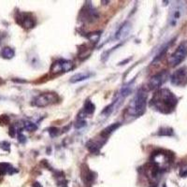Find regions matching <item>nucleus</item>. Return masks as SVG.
<instances>
[{"instance_id": "1", "label": "nucleus", "mask_w": 187, "mask_h": 187, "mask_svg": "<svg viewBox=\"0 0 187 187\" xmlns=\"http://www.w3.org/2000/svg\"><path fill=\"white\" fill-rule=\"evenodd\" d=\"M178 104V97L168 89H159L152 96L151 105L159 112L164 114L171 113Z\"/></svg>"}, {"instance_id": "2", "label": "nucleus", "mask_w": 187, "mask_h": 187, "mask_svg": "<svg viewBox=\"0 0 187 187\" xmlns=\"http://www.w3.org/2000/svg\"><path fill=\"white\" fill-rule=\"evenodd\" d=\"M147 94L145 91L140 90L138 93L135 96L133 100L130 102L126 109L127 115L131 117H139L141 116L146 110L147 105Z\"/></svg>"}, {"instance_id": "3", "label": "nucleus", "mask_w": 187, "mask_h": 187, "mask_svg": "<svg viewBox=\"0 0 187 187\" xmlns=\"http://www.w3.org/2000/svg\"><path fill=\"white\" fill-rule=\"evenodd\" d=\"M187 57V41L181 42L176 51L168 58V63L171 67H177Z\"/></svg>"}, {"instance_id": "4", "label": "nucleus", "mask_w": 187, "mask_h": 187, "mask_svg": "<svg viewBox=\"0 0 187 187\" xmlns=\"http://www.w3.org/2000/svg\"><path fill=\"white\" fill-rule=\"evenodd\" d=\"M57 101H58V96L55 93H43L39 95L33 99L32 105L35 107L43 108L54 104Z\"/></svg>"}, {"instance_id": "5", "label": "nucleus", "mask_w": 187, "mask_h": 187, "mask_svg": "<svg viewBox=\"0 0 187 187\" xmlns=\"http://www.w3.org/2000/svg\"><path fill=\"white\" fill-rule=\"evenodd\" d=\"M74 68V63L69 60L66 59H58L57 61L54 62L51 67L52 73H62V72H68Z\"/></svg>"}, {"instance_id": "6", "label": "nucleus", "mask_w": 187, "mask_h": 187, "mask_svg": "<svg viewBox=\"0 0 187 187\" xmlns=\"http://www.w3.org/2000/svg\"><path fill=\"white\" fill-rule=\"evenodd\" d=\"M170 82L176 86H184L187 84V67L177 69L170 77Z\"/></svg>"}, {"instance_id": "7", "label": "nucleus", "mask_w": 187, "mask_h": 187, "mask_svg": "<svg viewBox=\"0 0 187 187\" xmlns=\"http://www.w3.org/2000/svg\"><path fill=\"white\" fill-rule=\"evenodd\" d=\"M169 77V74L166 70H163V71H160L159 73L155 74L154 76H152L148 83V86L151 90H155V89H158L161 85H163L166 80L168 79Z\"/></svg>"}, {"instance_id": "8", "label": "nucleus", "mask_w": 187, "mask_h": 187, "mask_svg": "<svg viewBox=\"0 0 187 187\" xmlns=\"http://www.w3.org/2000/svg\"><path fill=\"white\" fill-rule=\"evenodd\" d=\"M16 22L18 25L22 26L24 28L30 29L33 28L36 26V21L35 18L30 14L26 12H19L16 15Z\"/></svg>"}, {"instance_id": "9", "label": "nucleus", "mask_w": 187, "mask_h": 187, "mask_svg": "<svg viewBox=\"0 0 187 187\" xmlns=\"http://www.w3.org/2000/svg\"><path fill=\"white\" fill-rule=\"evenodd\" d=\"M182 14V5L181 4H175L171 8L169 12V16H168V23L171 26H175L179 20L180 19Z\"/></svg>"}, {"instance_id": "10", "label": "nucleus", "mask_w": 187, "mask_h": 187, "mask_svg": "<svg viewBox=\"0 0 187 187\" xmlns=\"http://www.w3.org/2000/svg\"><path fill=\"white\" fill-rule=\"evenodd\" d=\"M81 16H82V20H85L86 22H93L98 17V14L95 11V9L92 7L91 3L88 2V4L86 3L84 8L82 10Z\"/></svg>"}, {"instance_id": "11", "label": "nucleus", "mask_w": 187, "mask_h": 187, "mask_svg": "<svg viewBox=\"0 0 187 187\" xmlns=\"http://www.w3.org/2000/svg\"><path fill=\"white\" fill-rule=\"evenodd\" d=\"M104 142H102V140H89L86 143V148L93 153H97L99 152L100 148L103 146Z\"/></svg>"}, {"instance_id": "12", "label": "nucleus", "mask_w": 187, "mask_h": 187, "mask_svg": "<svg viewBox=\"0 0 187 187\" xmlns=\"http://www.w3.org/2000/svg\"><path fill=\"white\" fill-rule=\"evenodd\" d=\"M18 170L13 167L11 164L9 163H0V176H3L5 174H10L12 175L14 173H17Z\"/></svg>"}, {"instance_id": "13", "label": "nucleus", "mask_w": 187, "mask_h": 187, "mask_svg": "<svg viewBox=\"0 0 187 187\" xmlns=\"http://www.w3.org/2000/svg\"><path fill=\"white\" fill-rule=\"evenodd\" d=\"M130 30H131V25H130L128 22L124 23V24L119 28L118 32L116 33V39H117V40H123L124 38H125V37L129 34Z\"/></svg>"}, {"instance_id": "14", "label": "nucleus", "mask_w": 187, "mask_h": 187, "mask_svg": "<svg viewBox=\"0 0 187 187\" xmlns=\"http://www.w3.org/2000/svg\"><path fill=\"white\" fill-rule=\"evenodd\" d=\"M91 76H92V73L87 72V71H86V72L77 73V74H75L74 76L71 77L70 82H72V83H76V82H82V81H84V80L89 79Z\"/></svg>"}, {"instance_id": "15", "label": "nucleus", "mask_w": 187, "mask_h": 187, "mask_svg": "<svg viewBox=\"0 0 187 187\" xmlns=\"http://www.w3.org/2000/svg\"><path fill=\"white\" fill-rule=\"evenodd\" d=\"M120 125H121L120 123H114V124L109 125L108 127H106V128L101 132L100 136H101L102 138H104L107 139V138H108V137H109V136H110L113 131H115L116 129H118V128L120 127Z\"/></svg>"}, {"instance_id": "16", "label": "nucleus", "mask_w": 187, "mask_h": 187, "mask_svg": "<svg viewBox=\"0 0 187 187\" xmlns=\"http://www.w3.org/2000/svg\"><path fill=\"white\" fill-rule=\"evenodd\" d=\"M0 55L5 59H12V58L14 57L15 52L11 47H5L1 50V52H0Z\"/></svg>"}, {"instance_id": "17", "label": "nucleus", "mask_w": 187, "mask_h": 187, "mask_svg": "<svg viewBox=\"0 0 187 187\" xmlns=\"http://www.w3.org/2000/svg\"><path fill=\"white\" fill-rule=\"evenodd\" d=\"M95 110H96V106L92 103V101H90L89 99L86 100L84 107H83V110H82V112L85 115H91V114L94 113Z\"/></svg>"}, {"instance_id": "18", "label": "nucleus", "mask_w": 187, "mask_h": 187, "mask_svg": "<svg viewBox=\"0 0 187 187\" xmlns=\"http://www.w3.org/2000/svg\"><path fill=\"white\" fill-rule=\"evenodd\" d=\"M24 128H25L26 130L29 131V132H33V131H35V130L38 129V125H37L36 124L32 123V122L26 121V122H25V124H24Z\"/></svg>"}, {"instance_id": "19", "label": "nucleus", "mask_w": 187, "mask_h": 187, "mask_svg": "<svg viewBox=\"0 0 187 187\" xmlns=\"http://www.w3.org/2000/svg\"><path fill=\"white\" fill-rule=\"evenodd\" d=\"M173 129L170 127H163L158 131V136H172L173 135Z\"/></svg>"}, {"instance_id": "20", "label": "nucleus", "mask_w": 187, "mask_h": 187, "mask_svg": "<svg viewBox=\"0 0 187 187\" xmlns=\"http://www.w3.org/2000/svg\"><path fill=\"white\" fill-rule=\"evenodd\" d=\"M87 38L89 39V40L93 43H96L99 39H100V32H94V33H90L89 35H87Z\"/></svg>"}, {"instance_id": "21", "label": "nucleus", "mask_w": 187, "mask_h": 187, "mask_svg": "<svg viewBox=\"0 0 187 187\" xmlns=\"http://www.w3.org/2000/svg\"><path fill=\"white\" fill-rule=\"evenodd\" d=\"M0 148H1L2 150H4V151H6V152H10L11 144L8 141H2V142H0Z\"/></svg>"}, {"instance_id": "22", "label": "nucleus", "mask_w": 187, "mask_h": 187, "mask_svg": "<svg viewBox=\"0 0 187 187\" xmlns=\"http://www.w3.org/2000/svg\"><path fill=\"white\" fill-rule=\"evenodd\" d=\"M56 185H57V187H68V181L65 180L64 177H62V178L58 179Z\"/></svg>"}, {"instance_id": "23", "label": "nucleus", "mask_w": 187, "mask_h": 187, "mask_svg": "<svg viewBox=\"0 0 187 187\" xmlns=\"http://www.w3.org/2000/svg\"><path fill=\"white\" fill-rule=\"evenodd\" d=\"M9 123H10L9 116H7V115H1V116H0V124L5 125V124H8Z\"/></svg>"}, {"instance_id": "24", "label": "nucleus", "mask_w": 187, "mask_h": 187, "mask_svg": "<svg viewBox=\"0 0 187 187\" xmlns=\"http://www.w3.org/2000/svg\"><path fill=\"white\" fill-rule=\"evenodd\" d=\"M58 128H56V127H51L50 129H49V134L51 135V137H55V136H57V134H58Z\"/></svg>"}, {"instance_id": "25", "label": "nucleus", "mask_w": 187, "mask_h": 187, "mask_svg": "<svg viewBox=\"0 0 187 187\" xmlns=\"http://www.w3.org/2000/svg\"><path fill=\"white\" fill-rule=\"evenodd\" d=\"M18 140H19V142H21V143H25V142L26 141V136H25V135H23L21 132H19Z\"/></svg>"}, {"instance_id": "26", "label": "nucleus", "mask_w": 187, "mask_h": 187, "mask_svg": "<svg viewBox=\"0 0 187 187\" xmlns=\"http://www.w3.org/2000/svg\"><path fill=\"white\" fill-rule=\"evenodd\" d=\"M15 127L12 125V126H11V128H10V136L11 137H14L15 136Z\"/></svg>"}, {"instance_id": "27", "label": "nucleus", "mask_w": 187, "mask_h": 187, "mask_svg": "<svg viewBox=\"0 0 187 187\" xmlns=\"http://www.w3.org/2000/svg\"><path fill=\"white\" fill-rule=\"evenodd\" d=\"M32 186H33V187H42V186H41V184H40V182H38V181L34 182V183L32 184Z\"/></svg>"}, {"instance_id": "28", "label": "nucleus", "mask_w": 187, "mask_h": 187, "mask_svg": "<svg viewBox=\"0 0 187 187\" xmlns=\"http://www.w3.org/2000/svg\"><path fill=\"white\" fill-rule=\"evenodd\" d=\"M3 82H4L2 81V79H1V78H0V84H2Z\"/></svg>"}, {"instance_id": "29", "label": "nucleus", "mask_w": 187, "mask_h": 187, "mask_svg": "<svg viewBox=\"0 0 187 187\" xmlns=\"http://www.w3.org/2000/svg\"><path fill=\"white\" fill-rule=\"evenodd\" d=\"M163 187H167V186H166V184H164V185H163Z\"/></svg>"}, {"instance_id": "30", "label": "nucleus", "mask_w": 187, "mask_h": 187, "mask_svg": "<svg viewBox=\"0 0 187 187\" xmlns=\"http://www.w3.org/2000/svg\"><path fill=\"white\" fill-rule=\"evenodd\" d=\"M152 187H155V186H152Z\"/></svg>"}]
</instances>
